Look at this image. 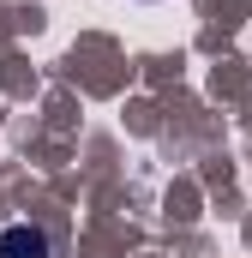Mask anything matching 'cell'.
Returning a JSON list of instances; mask_svg holds the SVG:
<instances>
[{
	"mask_svg": "<svg viewBox=\"0 0 252 258\" xmlns=\"http://www.w3.org/2000/svg\"><path fill=\"white\" fill-rule=\"evenodd\" d=\"M0 258H48V234L30 228V222H12L0 234Z\"/></svg>",
	"mask_w": 252,
	"mask_h": 258,
	"instance_id": "1",
	"label": "cell"
}]
</instances>
